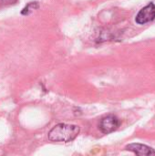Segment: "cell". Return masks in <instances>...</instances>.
<instances>
[{
  "instance_id": "obj_4",
  "label": "cell",
  "mask_w": 155,
  "mask_h": 156,
  "mask_svg": "<svg viewBox=\"0 0 155 156\" xmlns=\"http://www.w3.org/2000/svg\"><path fill=\"white\" fill-rule=\"evenodd\" d=\"M125 149L136 154L137 155H155V151L152 147L142 144H131L127 145Z\"/></svg>"
},
{
  "instance_id": "obj_3",
  "label": "cell",
  "mask_w": 155,
  "mask_h": 156,
  "mask_svg": "<svg viewBox=\"0 0 155 156\" xmlns=\"http://www.w3.org/2000/svg\"><path fill=\"white\" fill-rule=\"evenodd\" d=\"M120 124H121V122L116 116L109 115L107 117H104L100 121V129L103 133L109 134V133H111L114 131H116L119 128Z\"/></svg>"
},
{
  "instance_id": "obj_2",
  "label": "cell",
  "mask_w": 155,
  "mask_h": 156,
  "mask_svg": "<svg viewBox=\"0 0 155 156\" xmlns=\"http://www.w3.org/2000/svg\"><path fill=\"white\" fill-rule=\"evenodd\" d=\"M154 18L155 5L153 3H150L139 11L135 17V21L140 25H144L146 23L153 21Z\"/></svg>"
},
{
  "instance_id": "obj_6",
  "label": "cell",
  "mask_w": 155,
  "mask_h": 156,
  "mask_svg": "<svg viewBox=\"0 0 155 156\" xmlns=\"http://www.w3.org/2000/svg\"><path fill=\"white\" fill-rule=\"evenodd\" d=\"M16 2V0H0V7L14 5Z\"/></svg>"
},
{
  "instance_id": "obj_5",
  "label": "cell",
  "mask_w": 155,
  "mask_h": 156,
  "mask_svg": "<svg viewBox=\"0 0 155 156\" xmlns=\"http://www.w3.org/2000/svg\"><path fill=\"white\" fill-rule=\"evenodd\" d=\"M38 3L37 2H31V3H29L23 10H22V15H28V14H30L33 10H35V9H37V8H38Z\"/></svg>"
},
{
  "instance_id": "obj_1",
  "label": "cell",
  "mask_w": 155,
  "mask_h": 156,
  "mask_svg": "<svg viewBox=\"0 0 155 156\" xmlns=\"http://www.w3.org/2000/svg\"><path fill=\"white\" fill-rule=\"evenodd\" d=\"M79 133V127L73 124L59 123L57 124L48 133V139L52 142L69 143L73 141Z\"/></svg>"
}]
</instances>
